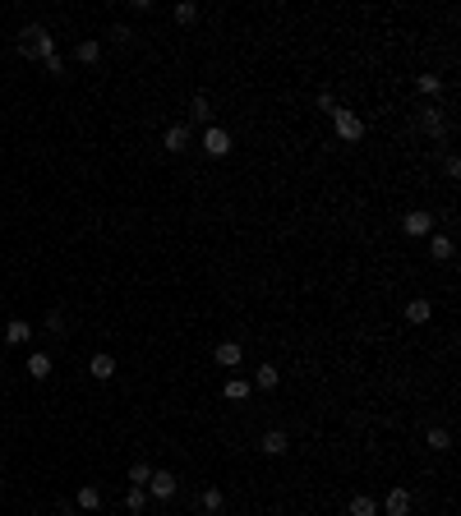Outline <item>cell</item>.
I'll use <instances>...</instances> for the list:
<instances>
[{"instance_id": "obj_19", "label": "cell", "mask_w": 461, "mask_h": 516, "mask_svg": "<svg viewBox=\"0 0 461 516\" xmlns=\"http://www.w3.org/2000/svg\"><path fill=\"white\" fill-rule=\"evenodd\" d=\"M189 116H194V120H212V102L203 97V92H198V97L189 102Z\"/></svg>"}, {"instance_id": "obj_25", "label": "cell", "mask_w": 461, "mask_h": 516, "mask_svg": "<svg viewBox=\"0 0 461 516\" xmlns=\"http://www.w3.org/2000/svg\"><path fill=\"white\" fill-rule=\"evenodd\" d=\"M415 88H420V92H439V88H443V78H439V74H420V78H415Z\"/></svg>"}, {"instance_id": "obj_24", "label": "cell", "mask_w": 461, "mask_h": 516, "mask_svg": "<svg viewBox=\"0 0 461 516\" xmlns=\"http://www.w3.org/2000/svg\"><path fill=\"white\" fill-rule=\"evenodd\" d=\"M429 249H434V258H439V263H448V258H452V240H448V235H434V244H429Z\"/></svg>"}, {"instance_id": "obj_15", "label": "cell", "mask_w": 461, "mask_h": 516, "mask_svg": "<svg viewBox=\"0 0 461 516\" xmlns=\"http://www.w3.org/2000/svg\"><path fill=\"white\" fill-rule=\"evenodd\" d=\"M28 378H37V383H42V378H51V355H28Z\"/></svg>"}, {"instance_id": "obj_22", "label": "cell", "mask_w": 461, "mask_h": 516, "mask_svg": "<svg viewBox=\"0 0 461 516\" xmlns=\"http://www.w3.org/2000/svg\"><path fill=\"white\" fill-rule=\"evenodd\" d=\"M125 507H130V512L139 516L143 507H148V489H130V494H125Z\"/></svg>"}, {"instance_id": "obj_7", "label": "cell", "mask_w": 461, "mask_h": 516, "mask_svg": "<svg viewBox=\"0 0 461 516\" xmlns=\"http://www.w3.org/2000/svg\"><path fill=\"white\" fill-rule=\"evenodd\" d=\"M277 383H282V369H277V364H259V369H254V387H259V392H273Z\"/></svg>"}, {"instance_id": "obj_13", "label": "cell", "mask_w": 461, "mask_h": 516, "mask_svg": "<svg viewBox=\"0 0 461 516\" xmlns=\"http://www.w3.org/2000/svg\"><path fill=\"white\" fill-rule=\"evenodd\" d=\"M28 337H33V328H28L23 319H10V323H5V341H10V346H23Z\"/></svg>"}, {"instance_id": "obj_11", "label": "cell", "mask_w": 461, "mask_h": 516, "mask_svg": "<svg viewBox=\"0 0 461 516\" xmlns=\"http://www.w3.org/2000/svg\"><path fill=\"white\" fill-rule=\"evenodd\" d=\"M74 60H78V65H97V60H102V42H92V37H88V42H78Z\"/></svg>"}, {"instance_id": "obj_1", "label": "cell", "mask_w": 461, "mask_h": 516, "mask_svg": "<svg viewBox=\"0 0 461 516\" xmlns=\"http://www.w3.org/2000/svg\"><path fill=\"white\" fill-rule=\"evenodd\" d=\"M19 51L28 55V60H46V55L55 51V42H51V33H46L42 23H28V28H23V42H19Z\"/></svg>"}, {"instance_id": "obj_23", "label": "cell", "mask_w": 461, "mask_h": 516, "mask_svg": "<svg viewBox=\"0 0 461 516\" xmlns=\"http://www.w3.org/2000/svg\"><path fill=\"white\" fill-rule=\"evenodd\" d=\"M429 447H434V452H448L452 447V433H448V428H429Z\"/></svg>"}, {"instance_id": "obj_8", "label": "cell", "mask_w": 461, "mask_h": 516, "mask_svg": "<svg viewBox=\"0 0 461 516\" xmlns=\"http://www.w3.org/2000/svg\"><path fill=\"white\" fill-rule=\"evenodd\" d=\"M162 143H166V153H185L189 148V125H171V130L162 134Z\"/></svg>"}, {"instance_id": "obj_2", "label": "cell", "mask_w": 461, "mask_h": 516, "mask_svg": "<svg viewBox=\"0 0 461 516\" xmlns=\"http://www.w3.org/2000/svg\"><path fill=\"white\" fill-rule=\"evenodd\" d=\"M332 125H337V139H346V143H355L364 134V120L355 116V111H341V106L332 111Z\"/></svg>"}, {"instance_id": "obj_20", "label": "cell", "mask_w": 461, "mask_h": 516, "mask_svg": "<svg viewBox=\"0 0 461 516\" xmlns=\"http://www.w3.org/2000/svg\"><path fill=\"white\" fill-rule=\"evenodd\" d=\"M221 392H226V401H245V396H249V383H245V378H230Z\"/></svg>"}, {"instance_id": "obj_6", "label": "cell", "mask_w": 461, "mask_h": 516, "mask_svg": "<svg viewBox=\"0 0 461 516\" xmlns=\"http://www.w3.org/2000/svg\"><path fill=\"white\" fill-rule=\"evenodd\" d=\"M212 360L221 364V369H240V346H235V341H217V346H212Z\"/></svg>"}, {"instance_id": "obj_21", "label": "cell", "mask_w": 461, "mask_h": 516, "mask_svg": "<svg viewBox=\"0 0 461 516\" xmlns=\"http://www.w3.org/2000/svg\"><path fill=\"white\" fill-rule=\"evenodd\" d=\"M221 507H226V498H221V489H203V512H212V516H217Z\"/></svg>"}, {"instance_id": "obj_10", "label": "cell", "mask_w": 461, "mask_h": 516, "mask_svg": "<svg viewBox=\"0 0 461 516\" xmlns=\"http://www.w3.org/2000/svg\"><path fill=\"white\" fill-rule=\"evenodd\" d=\"M259 447H263L268 456H286V447H291V442H286V433H282V428H268Z\"/></svg>"}, {"instance_id": "obj_26", "label": "cell", "mask_w": 461, "mask_h": 516, "mask_svg": "<svg viewBox=\"0 0 461 516\" xmlns=\"http://www.w3.org/2000/svg\"><path fill=\"white\" fill-rule=\"evenodd\" d=\"M176 19L180 23H194L198 19V5H176Z\"/></svg>"}, {"instance_id": "obj_16", "label": "cell", "mask_w": 461, "mask_h": 516, "mask_svg": "<svg viewBox=\"0 0 461 516\" xmlns=\"http://www.w3.org/2000/svg\"><path fill=\"white\" fill-rule=\"evenodd\" d=\"M74 503L83 507V512H97V507H102V489H97V484H83V489H78V498H74Z\"/></svg>"}, {"instance_id": "obj_4", "label": "cell", "mask_w": 461, "mask_h": 516, "mask_svg": "<svg viewBox=\"0 0 461 516\" xmlns=\"http://www.w3.org/2000/svg\"><path fill=\"white\" fill-rule=\"evenodd\" d=\"M203 148H208V157H226L230 153V134L221 130V125H208V130H203Z\"/></svg>"}, {"instance_id": "obj_9", "label": "cell", "mask_w": 461, "mask_h": 516, "mask_svg": "<svg viewBox=\"0 0 461 516\" xmlns=\"http://www.w3.org/2000/svg\"><path fill=\"white\" fill-rule=\"evenodd\" d=\"M88 374L97 378V383H106V378H116V360L97 351V355H92V360H88Z\"/></svg>"}, {"instance_id": "obj_5", "label": "cell", "mask_w": 461, "mask_h": 516, "mask_svg": "<svg viewBox=\"0 0 461 516\" xmlns=\"http://www.w3.org/2000/svg\"><path fill=\"white\" fill-rule=\"evenodd\" d=\"M401 231H406V235H429V231H434V212H425V208L406 212V221H401Z\"/></svg>"}, {"instance_id": "obj_12", "label": "cell", "mask_w": 461, "mask_h": 516, "mask_svg": "<svg viewBox=\"0 0 461 516\" xmlns=\"http://www.w3.org/2000/svg\"><path fill=\"white\" fill-rule=\"evenodd\" d=\"M429 319H434V305H429V300H411L406 305V323L420 328V323H429Z\"/></svg>"}, {"instance_id": "obj_28", "label": "cell", "mask_w": 461, "mask_h": 516, "mask_svg": "<svg viewBox=\"0 0 461 516\" xmlns=\"http://www.w3.org/2000/svg\"><path fill=\"white\" fill-rule=\"evenodd\" d=\"M33 516H42V512H33Z\"/></svg>"}, {"instance_id": "obj_3", "label": "cell", "mask_w": 461, "mask_h": 516, "mask_svg": "<svg viewBox=\"0 0 461 516\" xmlns=\"http://www.w3.org/2000/svg\"><path fill=\"white\" fill-rule=\"evenodd\" d=\"M148 498H157V503L176 498V475H171V470H153V480H148Z\"/></svg>"}, {"instance_id": "obj_17", "label": "cell", "mask_w": 461, "mask_h": 516, "mask_svg": "<svg viewBox=\"0 0 461 516\" xmlns=\"http://www.w3.org/2000/svg\"><path fill=\"white\" fill-rule=\"evenodd\" d=\"M351 516H378V503L369 494H355L351 498Z\"/></svg>"}, {"instance_id": "obj_18", "label": "cell", "mask_w": 461, "mask_h": 516, "mask_svg": "<svg viewBox=\"0 0 461 516\" xmlns=\"http://www.w3.org/2000/svg\"><path fill=\"white\" fill-rule=\"evenodd\" d=\"M130 480H134V489H148V480H153V466H148V461H134V466H130Z\"/></svg>"}, {"instance_id": "obj_27", "label": "cell", "mask_w": 461, "mask_h": 516, "mask_svg": "<svg viewBox=\"0 0 461 516\" xmlns=\"http://www.w3.org/2000/svg\"><path fill=\"white\" fill-rule=\"evenodd\" d=\"M42 65H46V74H65V60H60V55H46V60H42Z\"/></svg>"}, {"instance_id": "obj_14", "label": "cell", "mask_w": 461, "mask_h": 516, "mask_svg": "<svg viewBox=\"0 0 461 516\" xmlns=\"http://www.w3.org/2000/svg\"><path fill=\"white\" fill-rule=\"evenodd\" d=\"M383 507H387V516H406L411 512V494H406V489H392Z\"/></svg>"}]
</instances>
